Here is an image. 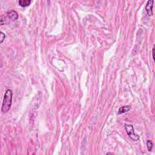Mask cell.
I'll use <instances>...</instances> for the list:
<instances>
[{
	"label": "cell",
	"mask_w": 155,
	"mask_h": 155,
	"mask_svg": "<svg viewBox=\"0 0 155 155\" xmlns=\"http://www.w3.org/2000/svg\"><path fill=\"white\" fill-rule=\"evenodd\" d=\"M154 0H149L147 2V4L145 5V10H146L147 13L149 16H152L153 14V4H154Z\"/></svg>",
	"instance_id": "3"
},
{
	"label": "cell",
	"mask_w": 155,
	"mask_h": 155,
	"mask_svg": "<svg viewBox=\"0 0 155 155\" xmlns=\"http://www.w3.org/2000/svg\"><path fill=\"white\" fill-rule=\"evenodd\" d=\"M12 103V91L10 89H7L5 91L4 96L1 112L3 113H7L10 110Z\"/></svg>",
	"instance_id": "1"
},
{
	"label": "cell",
	"mask_w": 155,
	"mask_h": 155,
	"mask_svg": "<svg viewBox=\"0 0 155 155\" xmlns=\"http://www.w3.org/2000/svg\"><path fill=\"white\" fill-rule=\"evenodd\" d=\"M125 129L126 130V132L128 134V137L131 140H133V141H137L138 140H139V136H138V134L134 133L133 126L132 125H125Z\"/></svg>",
	"instance_id": "2"
},
{
	"label": "cell",
	"mask_w": 155,
	"mask_h": 155,
	"mask_svg": "<svg viewBox=\"0 0 155 155\" xmlns=\"http://www.w3.org/2000/svg\"><path fill=\"white\" fill-rule=\"evenodd\" d=\"M0 36H1V43H2V42H3V41L5 39V34H4L2 32V31H1V33H0Z\"/></svg>",
	"instance_id": "8"
},
{
	"label": "cell",
	"mask_w": 155,
	"mask_h": 155,
	"mask_svg": "<svg viewBox=\"0 0 155 155\" xmlns=\"http://www.w3.org/2000/svg\"><path fill=\"white\" fill-rule=\"evenodd\" d=\"M147 149L149 152L152 151L153 147V142H152V141H150V140H148V141H147Z\"/></svg>",
	"instance_id": "7"
},
{
	"label": "cell",
	"mask_w": 155,
	"mask_h": 155,
	"mask_svg": "<svg viewBox=\"0 0 155 155\" xmlns=\"http://www.w3.org/2000/svg\"><path fill=\"white\" fill-rule=\"evenodd\" d=\"M7 18L9 19V21H15L18 18V14L17 12L15 10H12L10 12L7 13Z\"/></svg>",
	"instance_id": "4"
},
{
	"label": "cell",
	"mask_w": 155,
	"mask_h": 155,
	"mask_svg": "<svg viewBox=\"0 0 155 155\" xmlns=\"http://www.w3.org/2000/svg\"><path fill=\"white\" fill-rule=\"evenodd\" d=\"M31 3V0H20L19 4L22 7H27Z\"/></svg>",
	"instance_id": "6"
},
{
	"label": "cell",
	"mask_w": 155,
	"mask_h": 155,
	"mask_svg": "<svg viewBox=\"0 0 155 155\" xmlns=\"http://www.w3.org/2000/svg\"><path fill=\"white\" fill-rule=\"evenodd\" d=\"M152 53H153V60H155V47H153V48Z\"/></svg>",
	"instance_id": "9"
},
{
	"label": "cell",
	"mask_w": 155,
	"mask_h": 155,
	"mask_svg": "<svg viewBox=\"0 0 155 155\" xmlns=\"http://www.w3.org/2000/svg\"><path fill=\"white\" fill-rule=\"evenodd\" d=\"M130 109H131V106H130V105H126V106L121 107V108H119L118 110V115L126 113V112H128Z\"/></svg>",
	"instance_id": "5"
}]
</instances>
